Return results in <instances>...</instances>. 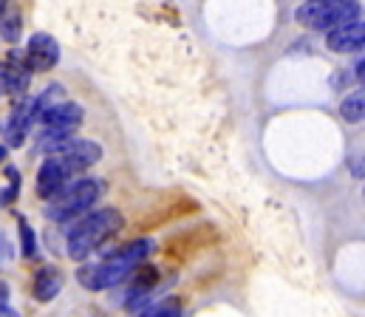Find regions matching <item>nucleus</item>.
Wrapping results in <instances>:
<instances>
[{
	"label": "nucleus",
	"instance_id": "f257e3e1",
	"mask_svg": "<svg viewBox=\"0 0 365 317\" xmlns=\"http://www.w3.org/2000/svg\"><path fill=\"white\" fill-rule=\"evenodd\" d=\"M156 252V241L153 238H139V241H130L125 246H119L116 252H108L102 261L96 264H83L77 269V284L88 292H105V289H113L119 284L128 281V275L142 264L148 261L150 255Z\"/></svg>",
	"mask_w": 365,
	"mask_h": 317
},
{
	"label": "nucleus",
	"instance_id": "f03ea898",
	"mask_svg": "<svg viewBox=\"0 0 365 317\" xmlns=\"http://www.w3.org/2000/svg\"><path fill=\"white\" fill-rule=\"evenodd\" d=\"M122 227H125V215L116 207H102L93 212L88 210L66 232V255L71 261L91 258V252H96L102 244H108L116 232H122Z\"/></svg>",
	"mask_w": 365,
	"mask_h": 317
},
{
	"label": "nucleus",
	"instance_id": "7ed1b4c3",
	"mask_svg": "<svg viewBox=\"0 0 365 317\" xmlns=\"http://www.w3.org/2000/svg\"><path fill=\"white\" fill-rule=\"evenodd\" d=\"M102 193H105L102 179H71L57 196L48 199V204H46V218L54 221V224L77 221L80 215H86V212L99 202Z\"/></svg>",
	"mask_w": 365,
	"mask_h": 317
},
{
	"label": "nucleus",
	"instance_id": "20e7f679",
	"mask_svg": "<svg viewBox=\"0 0 365 317\" xmlns=\"http://www.w3.org/2000/svg\"><path fill=\"white\" fill-rule=\"evenodd\" d=\"M360 14H363V6L357 0H309L294 11L297 23L314 31L340 28L351 20H360Z\"/></svg>",
	"mask_w": 365,
	"mask_h": 317
},
{
	"label": "nucleus",
	"instance_id": "39448f33",
	"mask_svg": "<svg viewBox=\"0 0 365 317\" xmlns=\"http://www.w3.org/2000/svg\"><path fill=\"white\" fill-rule=\"evenodd\" d=\"M83 116L86 110L77 103H68V100H60L54 105H48L46 110H40V125H43V145H51V142H60L66 136H74V130L83 125Z\"/></svg>",
	"mask_w": 365,
	"mask_h": 317
},
{
	"label": "nucleus",
	"instance_id": "423d86ee",
	"mask_svg": "<svg viewBox=\"0 0 365 317\" xmlns=\"http://www.w3.org/2000/svg\"><path fill=\"white\" fill-rule=\"evenodd\" d=\"M46 153H54L66 162V167L80 176L83 170H88L91 165H96L102 159V147L99 142H91V139H74V136H66L60 142H51V145H43Z\"/></svg>",
	"mask_w": 365,
	"mask_h": 317
},
{
	"label": "nucleus",
	"instance_id": "0eeeda50",
	"mask_svg": "<svg viewBox=\"0 0 365 317\" xmlns=\"http://www.w3.org/2000/svg\"><path fill=\"white\" fill-rule=\"evenodd\" d=\"M128 278H130V286H128V295H125V309L128 312H142L148 306V301L153 298V289L159 286L162 272L142 261Z\"/></svg>",
	"mask_w": 365,
	"mask_h": 317
},
{
	"label": "nucleus",
	"instance_id": "6e6552de",
	"mask_svg": "<svg viewBox=\"0 0 365 317\" xmlns=\"http://www.w3.org/2000/svg\"><path fill=\"white\" fill-rule=\"evenodd\" d=\"M71 179H74V173L66 167V162H63L60 156L48 153L46 162L40 165V170H37V196L48 202V199L57 196Z\"/></svg>",
	"mask_w": 365,
	"mask_h": 317
},
{
	"label": "nucleus",
	"instance_id": "1a4fd4ad",
	"mask_svg": "<svg viewBox=\"0 0 365 317\" xmlns=\"http://www.w3.org/2000/svg\"><path fill=\"white\" fill-rule=\"evenodd\" d=\"M26 60H29V68L31 71H51L60 63V43L51 34L37 31V34L29 37Z\"/></svg>",
	"mask_w": 365,
	"mask_h": 317
},
{
	"label": "nucleus",
	"instance_id": "9d476101",
	"mask_svg": "<svg viewBox=\"0 0 365 317\" xmlns=\"http://www.w3.org/2000/svg\"><path fill=\"white\" fill-rule=\"evenodd\" d=\"M40 110H37V100L34 97H23V103L11 110L9 122H6V145L9 147H20L23 139L29 136L31 125L37 122Z\"/></svg>",
	"mask_w": 365,
	"mask_h": 317
},
{
	"label": "nucleus",
	"instance_id": "9b49d317",
	"mask_svg": "<svg viewBox=\"0 0 365 317\" xmlns=\"http://www.w3.org/2000/svg\"><path fill=\"white\" fill-rule=\"evenodd\" d=\"M326 46L334 54H354L365 48V20H351L340 28L326 31Z\"/></svg>",
	"mask_w": 365,
	"mask_h": 317
},
{
	"label": "nucleus",
	"instance_id": "f8f14e48",
	"mask_svg": "<svg viewBox=\"0 0 365 317\" xmlns=\"http://www.w3.org/2000/svg\"><path fill=\"white\" fill-rule=\"evenodd\" d=\"M63 284H66V275L60 272V266L54 264H46L34 272V281H31V295L34 301L40 303H51L60 292H63Z\"/></svg>",
	"mask_w": 365,
	"mask_h": 317
},
{
	"label": "nucleus",
	"instance_id": "ddd939ff",
	"mask_svg": "<svg viewBox=\"0 0 365 317\" xmlns=\"http://www.w3.org/2000/svg\"><path fill=\"white\" fill-rule=\"evenodd\" d=\"M136 317H187L182 298H165V301H153L150 306H145Z\"/></svg>",
	"mask_w": 365,
	"mask_h": 317
},
{
	"label": "nucleus",
	"instance_id": "4468645a",
	"mask_svg": "<svg viewBox=\"0 0 365 317\" xmlns=\"http://www.w3.org/2000/svg\"><path fill=\"white\" fill-rule=\"evenodd\" d=\"M20 26H23V17H20L17 6L11 3V6L0 14V37H3L6 43H17V40H20Z\"/></svg>",
	"mask_w": 365,
	"mask_h": 317
},
{
	"label": "nucleus",
	"instance_id": "2eb2a0df",
	"mask_svg": "<svg viewBox=\"0 0 365 317\" xmlns=\"http://www.w3.org/2000/svg\"><path fill=\"white\" fill-rule=\"evenodd\" d=\"M340 116L346 122H363L365 119V91H354L340 103Z\"/></svg>",
	"mask_w": 365,
	"mask_h": 317
},
{
	"label": "nucleus",
	"instance_id": "dca6fc26",
	"mask_svg": "<svg viewBox=\"0 0 365 317\" xmlns=\"http://www.w3.org/2000/svg\"><path fill=\"white\" fill-rule=\"evenodd\" d=\"M17 232H20V252L23 258H37V235L31 229V224L26 218L17 221Z\"/></svg>",
	"mask_w": 365,
	"mask_h": 317
},
{
	"label": "nucleus",
	"instance_id": "f3484780",
	"mask_svg": "<svg viewBox=\"0 0 365 317\" xmlns=\"http://www.w3.org/2000/svg\"><path fill=\"white\" fill-rule=\"evenodd\" d=\"M0 317H17V312L9 309V303H3V306H0Z\"/></svg>",
	"mask_w": 365,
	"mask_h": 317
},
{
	"label": "nucleus",
	"instance_id": "a211bd4d",
	"mask_svg": "<svg viewBox=\"0 0 365 317\" xmlns=\"http://www.w3.org/2000/svg\"><path fill=\"white\" fill-rule=\"evenodd\" d=\"M9 6H11V0H0V14H3V11L9 9Z\"/></svg>",
	"mask_w": 365,
	"mask_h": 317
},
{
	"label": "nucleus",
	"instance_id": "6ab92c4d",
	"mask_svg": "<svg viewBox=\"0 0 365 317\" xmlns=\"http://www.w3.org/2000/svg\"><path fill=\"white\" fill-rule=\"evenodd\" d=\"M6 150H9V145H0V162L6 159Z\"/></svg>",
	"mask_w": 365,
	"mask_h": 317
}]
</instances>
